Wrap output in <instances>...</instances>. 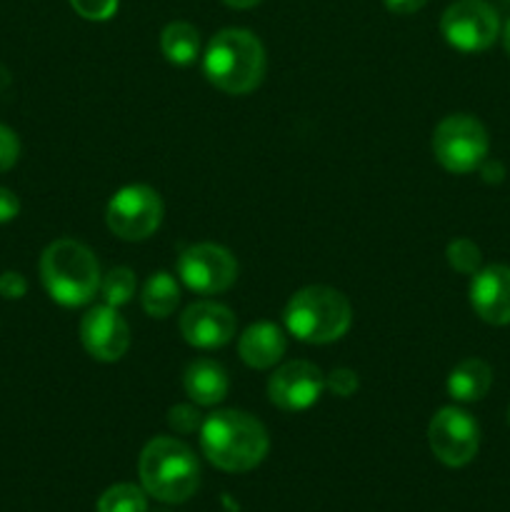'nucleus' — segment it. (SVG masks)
Listing matches in <instances>:
<instances>
[{
  "label": "nucleus",
  "mask_w": 510,
  "mask_h": 512,
  "mask_svg": "<svg viewBox=\"0 0 510 512\" xmlns=\"http://www.w3.org/2000/svg\"><path fill=\"white\" fill-rule=\"evenodd\" d=\"M200 448L205 458L225 473H248L258 468L270 448L263 423L243 410H218L200 425Z\"/></svg>",
  "instance_id": "nucleus-1"
},
{
  "label": "nucleus",
  "mask_w": 510,
  "mask_h": 512,
  "mask_svg": "<svg viewBox=\"0 0 510 512\" xmlns=\"http://www.w3.org/2000/svg\"><path fill=\"white\" fill-rule=\"evenodd\" d=\"M203 70L210 85L228 95H248L265 78V48L250 30L225 28L208 43Z\"/></svg>",
  "instance_id": "nucleus-2"
},
{
  "label": "nucleus",
  "mask_w": 510,
  "mask_h": 512,
  "mask_svg": "<svg viewBox=\"0 0 510 512\" xmlns=\"http://www.w3.org/2000/svg\"><path fill=\"white\" fill-rule=\"evenodd\" d=\"M40 280L55 303L80 308L100 293L103 275L88 245L73 238H60L40 255Z\"/></svg>",
  "instance_id": "nucleus-3"
},
{
  "label": "nucleus",
  "mask_w": 510,
  "mask_h": 512,
  "mask_svg": "<svg viewBox=\"0 0 510 512\" xmlns=\"http://www.w3.org/2000/svg\"><path fill=\"white\" fill-rule=\"evenodd\" d=\"M138 470L145 493L168 505L193 498L200 483V465L193 450L168 435L153 438L145 445Z\"/></svg>",
  "instance_id": "nucleus-4"
},
{
  "label": "nucleus",
  "mask_w": 510,
  "mask_h": 512,
  "mask_svg": "<svg viewBox=\"0 0 510 512\" xmlns=\"http://www.w3.org/2000/svg\"><path fill=\"white\" fill-rule=\"evenodd\" d=\"M285 328L300 343L325 345L343 338L353 323V308L340 290L328 285H308L285 305Z\"/></svg>",
  "instance_id": "nucleus-5"
},
{
  "label": "nucleus",
  "mask_w": 510,
  "mask_h": 512,
  "mask_svg": "<svg viewBox=\"0 0 510 512\" xmlns=\"http://www.w3.org/2000/svg\"><path fill=\"white\" fill-rule=\"evenodd\" d=\"M488 130L473 115H448L433 130V155L448 173L465 175L478 170L488 158Z\"/></svg>",
  "instance_id": "nucleus-6"
},
{
  "label": "nucleus",
  "mask_w": 510,
  "mask_h": 512,
  "mask_svg": "<svg viewBox=\"0 0 510 512\" xmlns=\"http://www.w3.org/2000/svg\"><path fill=\"white\" fill-rule=\"evenodd\" d=\"M163 200L148 185H125L110 198L105 223L110 233L128 243L148 240L163 223Z\"/></svg>",
  "instance_id": "nucleus-7"
},
{
  "label": "nucleus",
  "mask_w": 510,
  "mask_h": 512,
  "mask_svg": "<svg viewBox=\"0 0 510 512\" xmlns=\"http://www.w3.org/2000/svg\"><path fill=\"white\" fill-rule=\"evenodd\" d=\"M440 33L455 50L480 53L500 35V18L485 0H455L440 18Z\"/></svg>",
  "instance_id": "nucleus-8"
},
{
  "label": "nucleus",
  "mask_w": 510,
  "mask_h": 512,
  "mask_svg": "<svg viewBox=\"0 0 510 512\" xmlns=\"http://www.w3.org/2000/svg\"><path fill=\"white\" fill-rule=\"evenodd\" d=\"M178 278L185 288L200 295L225 293L238 278V263L223 245L198 243L190 245L178 258Z\"/></svg>",
  "instance_id": "nucleus-9"
},
{
  "label": "nucleus",
  "mask_w": 510,
  "mask_h": 512,
  "mask_svg": "<svg viewBox=\"0 0 510 512\" xmlns=\"http://www.w3.org/2000/svg\"><path fill=\"white\" fill-rule=\"evenodd\" d=\"M428 443L440 463L463 468L478 455L480 428L465 410L440 408L428 425Z\"/></svg>",
  "instance_id": "nucleus-10"
},
{
  "label": "nucleus",
  "mask_w": 510,
  "mask_h": 512,
  "mask_svg": "<svg viewBox=\"0 0 510 512\" xmlns=\"http://www.w3.org/2000/svg\"><path fill=\"white\" fill-rule=\"evenodd\" d=\"M325 390V375L308 360H293L275 370L268 380V398L285 413L313 408Z\"/></svg>",
  "instance_id": "nucleus-11"
},
{
  "label": "nucleus",
  "mask_w": 510,
  "mask_h": 512,
  "mask_svg": "<svg viewBox=\"0 0 510 512\" xmlns=\"http://www.w3.org/2000/svg\"><path fill=\"white\" fill-rule=\"evenodd\" d=\"M80 343L90 358L100 363H118L130 348V328L118 315V308L95 305L80 320Z\"/></svg>",
  "instance_id": "nucleus-12"
},
{
  "label": "nucleus",
  "mask_w": 510,
  "mask_h": 512,
  "mask_svg": "<svg viewBox=\"0 0 510 512\" xmlns=\"http://www.w3.org/2000/svg\"><path fill=\"white\" fill-rule=\"evenodd\" d=\"M235 328H238V320H235L233 310L213 303V300L188 305L185 313L180 315V335L185 338V343L200 350L228 345L235 338Z\"/></svg>",
  "instance_id": "nucleus-13"
},
{
  "label": "nucleus",
  "mask_w": 510,
  "mask_h": 512,
  "mask_svg": "<svg viewBox=\"0 0 510 512\" xmlns=\"http://www.w3.org/2000/svg\"><path fill=\"white\" fill-rule=\"evenodd\" d=\"M470 305L475 315L488 325L510 323V268L488 265L473 275L470 283Z\"/></svg>",
  "instance_id": "nucleus-14"
},
{
  "label": "nucleus",
  "mask_w": 510,
  "mask_h": 512,
  "mask_svg": "<svg viewBox=\"0 0 510 512\" xmlns=\"http://www.w3.org/2000/svg\"><path fill=\"white\" fill-rule=\"evenodd\" d=\"M285 335L278 325L273 323H255L240 335L238 355L248 368L268 370L275 363H280L285 355Z\"/></svg>",
  "instance_id": "nucleus-15"
},
{
  "label": "nucleus",
  "mask_w": 510,
  "mask_h": 512,
  "mask_svg": "<svg viewBox=\"0 0 510 512\" xmlns=\"http://www.w3.org/2000/svg\"><path fill=\"white\" fill-rule=\"evenodd\" d=\"M183 388L185 395H188L195 405L210 408V405L223 403L225 395H228V373H225L223 365L215 363V360L198 358L185 368Z\"/></svg>",
  "instance_id": "nucleus-16"
},
{
  "label": "nucleus",
  "mask_w": 510,
  "mask_h": 512,
  "mask_svg": "<svg viewBox=\"0 0 510 512\" xmlns=\"http://www.w3.org/2000/svg\"><path fill=\"white\" fill-rule=\"evenodd\" d=\"M493 385V370L485 360L468 358L455 365L448 375V395L458 403H478Z\"/></svg>",
  "instance_id": "nucleus-17"
},
{
  "label": "nucleus",
  "mask_w": 510,
  "mask_h": 512,
  "mask_svg": "<svg viewBox=\"0 0 510 512\" xmlns=\"http://www.w3.org/2000/svg\"><path fill=\"white\" fill-rule=\"evenodd\" d=\"M180 303V288L175 278L165 270L150 275L140 290V305L150 318H168L175 313Z\"/></svg>",
  "instance_id": "nucleus-18"
},
{
  "label": "nucleus",
  "mask_w": 510,
  "mask_h": 512,
  "mask_svg": "<svg viewBox=\"0 0 510 512\" xmlns=\"http://www.w3.org/2000/svg\"><path fill=\"white\" fill-rule=\"evenodd\" d=\"M160 50L173 65H190L200 55V33L190 23L175 20L160 33Z\"/></svg>",
  "instance_id": "nucleus-19"
},
{
  "label": "nucleus",
  "mask_w": 510,
  "mask_h": 512,
  "mask_svg": "<svg viewBox=\"0 0 510 512\" xmlns=\"http://www.w3.org/2000/svg\"><path fill=\"white\" fill-rule=\"evenodd\" d=\"M98 512H148V498L138 485L118 483L100 495Z\"/></svg>",
  "instance_id": "nucleus-20"
},
{
  "label": "nucleus",
  "mask_w": 510,
  "mask_h": 512,
  "mask_svg": "<svg viewBox=\"0 0 510 512\" xmlns=\"http://www.w3.org/2000/svg\"><path fill=\"white\" fill-rule=\"evenodd\" d=\"M100 295H103L105 305L110 308H120V305L130 303L135 295V275L130 268H113L103 280H100Z\"/></svg>",
  "instance_id": "nucleus-21"
},
{
  "label": "nucleus",
  "mask_w": 510,
  "mask_h": 512,
  "mask_svg": "<svg viewBox=\"0 0 510 512\" xmlns=\"http://www.w3.org/2000/svg\"><path fill=\"white\" fill-rule=\"evenodd\" d=\"M445 258H448L450 268L458 270V273L475 275L480 270V260H483V255H480V248L473 243V240L458 238L448 245Z\"/></svg>",
  "instance_id": "nucleus-22"
},
{
  "label": "nucleus",
  "mask_w": 510,
  "mask_h": 512,
  "mask_svg": "<svg viewBox=\"0 0 510 512\" xmlns=\"http://www.w3.org/2000/svg\"><path fill=\"white\" fill-rule=\"evenodd\" d=\"M70 5L85 20H108L118 10V0H70Z\"/></svg>",
  "instance_id": "nucleus-23"
},
{
  "label": "nucleus",
  "mask_w": 510,
  "mask_h": 512,
  "mask_svg": "<svg viewBox=\"0 0 510 512\" xmlns=\"http://www.w3.org/2000/svg\"><path fill=\"white\" fill-rule=\"evenodd\" d=\"M168 425L175 430V433H195L200 428V413L193 408V405H175L168 413Z\"/></svg>",
  "instance_id": "nucleus-24"
},
{
  "label": "nucleus",
  "mask_w": 510,
  "mask_h": 512,
  "mask_svg": "<svg viewBox=\"0 0 510 512\" xmlns=\"http://www.w3.org/2000/svg\"><path fill=\"white\" fill-rule=\"evenodd\" d=\"M18 155H20V140L8 125L0 123V173L13 168L18 163Z\"/></svg>",
  "instance_id": "nucleus-25"
},
{
  "label": "nucleus",
  "mask_w": 510,
  "mask_h": 512,
  "mask_svg": "<svg viewBox=\"0 0 510 512\" xmlns=\"http://www.w3.org/2000/svg\"><path fill=\"white\" fill-rule=\"evenodd\" d=\"M325 388H330L340 398H350L358 390V375L350 368H338L325 378Z\"/></svg>",
  "instance_id": "nucleus-26"
},
{
  "label": "nucleus",
  "mask_w": 510,
  "mask_h": 512,
  "mask_svg": "<svg viewBox=\"0 0 510 512\" xmlns=\"http://www.w3.org/2000/svg\"><path fill=\"white\" fill-rule=\"evenodd\" d=\"M25 290H28V283H25V278L20 273H3L0 275V295L8 300H18L23 298Z\"/></svg>",
  "instance_id": "nucleus-27"
},
{
  "label": "nucleus",
  "mask_w": 510,
  "mask_h": 512,
  "mask_svg": "<svg viewBox=\"0 0 510 512\" xmlns=\"http://www.w3.org/2000/svg\"><path fill=\"white\" fill-rule=\"evenodd\" d=\"M20 213V200L13 190L0 188V223H10L13 218H18Z\"/></svg>",
  "instance_id": "nucleus-28"
},
{
  "label": "nucleus",
  "mask_w": 510,
  "mask_h": 512,
  "mask_svg": "<svg viewBox=\"0 0 510 512\" xmlns=\"http://www.w3.org/2000/svg\"><path fill=\"white\" fill-rule=\"evenodd\" d=\"M428 0H385V8L395 15H410L418 13Z\"/></svg>",
  "instance_id": "nucleus-29"
},
{
  "label": "nucleus",
  "mask_w": 510,
  "mask_h": 512,
  "mask_svg": "<svg viewBox=\"0 0 510 512\" xmlns=\"http://www.w3.org/2000/svg\"><path fill=\"white\" fill-rule=\"evenodd\" d=\"M223 3L235 10H248V8H255L258 3H263V0H223Z\"/></svg>",
  "instance_id": "nucleus-30"
},
{
  "label": "nucleus",
  "mask_w": 510,
  "mask_h": 512,
  "mask_svg": "<svg viewBox=\"0 0 510 512\" xmlns=\"http://www.w3.org/2000/svg\"><path fill=\"white\" fill-rule=\"evenodd\" d=\"M503 45H505V53L510 55V20L505 23V33H503Z\"/></svg>",
  "instance_id": "nucleus-31"
}]
</instances>
